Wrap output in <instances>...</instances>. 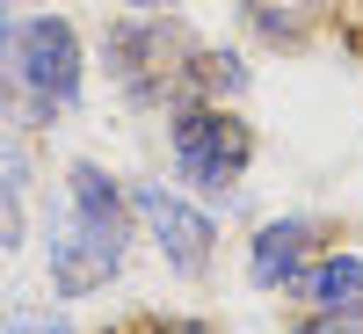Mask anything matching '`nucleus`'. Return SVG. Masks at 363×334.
Returning a JSON list of instances; mask_svg holds the SVG:
<instances>
[{"mask_svg": "<svg viewBox=\"0 0 363 334\" xmlns=\"http://www.w3.org/2000/svg\"><path fill=\"white\" fill-rule=\"evenodd\" d=\"M8 58H15V131H44L51 116H66L80 102V80H87V51H80V29L66 15H29L8 29Z\"/></svg>", "mask_w": 363, "mask_h": 334, "instance_id": "nucleus-1", "label": "nucleus"}, {"mask_svg": "<svg viewBox=\"0 0 363 334\" xmlns=\"http://www.w3.org/2000/svg\"><path fill=\"white\" fill-rule=\"evenodd\" d=\"M167 145H174V174L203 204H240V174L255 160V124L233 102H182L167 116Z\"/></svg>", "mask_w": 363, "mask_h": 334, "instance_id": "nucleus-2", "label": "nucleus"}, {"mask_svg": "<svg viewBox=\"0 0 363 334\" xmlns=\"http://www.w3.org/2000/svg\"><path fill=\"white\" fill-rule=\"evenodd\" d=\"M124 255H131V218H95V211H73V204L51 218L44 262H51L58 298H95L102 284L124 277Z\"/></svg>", "mask_w": 363, "mask_h": 334, "instance_id": "nucleus-3", "label": "nucleus"}, {"mask_svg": "<svg viewBox=\"0 0 363 334\" xmlns=\"http://www.w3.org/2000/svg\"><path fill=\"white\" fill-rule=\"evenodd\" d=\"M131 218L160 247V262L174 277H189V284L211 269V255H218V218H211L203 204H189L182 189H167V182H138L131 189Z\"/></svg>", "mask_w": 363, "mask_h": 334, "instance_id": "nucleus-4", "label": "nucleus"}, {"mask_svg": "<svg viewBox=\"0 0 363 334\" xmlns=\"http://www.w3.org/2000/svg\"><path fill=\"white\" fill-rule=\"evenodd\" d=\"M102 51H109L116 87H124L131 102H153V95H167V80L182 73V51H189V44H174L167 15H131V22L109 29Z\"/></svg>", "mask_w": 363, "mask_h": 334, "instance_id": "nucleus-5", "label": "nucleus"}, {"mask_svg": "<svg viewBox=\"0 0 363 334\" xmlns=\"http://www.w3.org/2000/svg\"><path fill=\"white\" fill-rule=\"evenodd\" d=\"M320 255V226L313 218H269L247 240V284L255 291H291V277Z\"/></svg>", "mask_w": 363, "mask_h": 334, "instance_id": "nucleus-6", "label": "nucleus"}, {"mask_svg": "<svg viewBox=\"0 0 363 334\" xmlns=\"http://www.w3.org/2000/svg\"><path fill=\"white\" fill-rule=\"evenodd\" d=\"M291 298L306 313H349L363 306V247H327L291 277Z\"/></svg>", "mask_w": 363, "mask_h": 334, "instance_id": "nucleus-7", "label": "nucleus"}, {"mask_svg": "<svg viewBox=\"0 0 363 334\" xmlns=\"http://www.w3.org/2000/svg\"><path fill=\"white\" fill-rule=\"evenodd\" d=\"M174 87H182V102H240L255 87V66L240 51H225V44H189Z\"/></svg>", "mask_w": 363, "mask_h": 334, "instance_id": "nucleus-8", "label": "nucleus"}, {"mask_svg": "<svg viewBox=\"0 0 363 334\" xmlns=\"http://www.w3.org/2000/svg\"><path fill=\"white\" fill-rule=\"evenodd\" d=\"M66 204L73 211H95V218H131V196L116 189V174L102 160H73L66 167Z\"/></svg>", "mask_w": 363, "mask_h": 334, "instance_id": "nucleus-9", "label": "nucleus"}, {"mask_svg": "<svg viewBox=\"0 0 363 334\" xmlns=\"http://www.w3.org/2000/svg\"><path fill=\"white\" fill-rule=\"evenodd\" d=\"M22 233H29V218H22V182L0 167V247H22Z\"/></svg>", "mask_w": 363, "mask_h": 334, "instance_id": "nucleus-10", "label": "nucleus"}, {"mask_svg": "<svg viewBox=\"0 0 363 334\" xmlns=\"http://www.w3.org/2000/svg\"><path fill=\"white\" fill-rule=\"evenodd\" d=\"M291 334H363V306H349V313H306Z\"/></svg>", "mask_w": 363, "mask_h": 334, "instance_id": "nucleus-11", "label": "nucleus"}, {"mask_svg": "<svg viewBox=\"0 0 363 334\" xmlns=\"http://www.w3.org/2000/svg\"><path fill=\"white\" fill-rule=\"evenodd\" d=\"M8 334H73V327L51 320V313H37V306H22V313H8Z\"/></svg>", "mask_w": 363, "mask_h": 334, "instance_id": "nucleus-12", "label": "nucleus"}, {"mask_svg": "<svg viewBox=\"0 0 363 334\" xmlns=\"http://www.w3.org/2000/svg\"><path fill=\"white\" fill-rule=\"evenodd\" d=\"M124 8H131V15H167L174 0H124Z\"/></svg>", "mask_w": 363, "mask_h": 334, "instance_id": "nucleus-13", "label": "nucleus"}, {"mask_svg": "<svg viewBox=\"0 0 363 334\" xmlns=\"http://www.w3.org/2000/svg\"><path fill=\"white\" fill-rule=\"evenodd\" d=\"M22 8H51V0H22Z\"/></svg>", "mask_w": 363, "mask_h": 334, "instance_id": "nucleus-14", "label": "nucleus"}, {"mask_svg": "<svg viewBox=\"0 0 363 334\" xmlns=\"http://www.w3.org/2000/svg\"><path fill=\"white\" fill-rule=\"evenodd\" d=\"M247 8H262V0H247Z\"/></svg>", "mask_w": 363, "mask_h": 334, "instance_id": "nucleus-15", "label": "nucleus"}, {"mask_svg": "<svg viewBox=\"0 0 363 334\" xmlns=\"http://www.w3.org/2000/svg\"><path fill=\"white\" fill-rule=\"evenodd\" d=\"M356 22H363V8H356Z\"/></svg>", "mask_w": 363, "mask_h": 334, "instance_id": "nucleus-16", "label": "nucleus"}]
</instances>
